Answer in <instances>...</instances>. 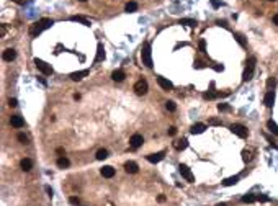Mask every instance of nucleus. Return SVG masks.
Segmentation results:
<instances>
[{"mask_svg": "<svg viewBox=\"0 0 278 206\" xmlns=\"http://www.w3.org/2000/svg\"><path fill=\"white\" fill-rule=\"evenodd\" d=\"M53 25V20H49V18H43L39 21H36L33 26H31V30H30V34L31 36H38L39 33H43L44 30H48V28H51Z\"/></svg>", "mask_w": 278, "mask_h": 206, "instance_id": "obj_1", "label": "nucleus"}, {"mask_svg": "<svg viewBox=\"0 0 278 206\" xmlns=\"http://www.w3.org/2000/svg\"><path fill=\"white\" fill-rule=\"evenodd\" d=\"M141 59H142V64L146 67L151 69L152 67V56H151V44L149 43H144L142 46V51H141Z\"/></svg>", "mask_w": 278, "mask_h": 206, "instance_id": "obj_2", "label": "nucleus"}, {"mask_svg": "<svg viewBox=\"0 0 278 206\" xmlns=\"http://www.w3.org/2000/svg\"><path fill=\"white\" fill-rule=\"evenodd\" d=\"M254 69H255V58H250L247 61V67L244 70V74H242V80L244 82H249L252 79V75H254Z\"/></svg>", "mask_w": 278, "mask_h": 206, "instance_id": "obj_3", "label": "nucleus"}, {"mask_svg": "<svg viewBox=\"0 0 278 206\" xmlns=\"http://www.w3.org/2000/svg\"><path fill=\"white\" fill-rule=\"evenodd\" d=\"M179 172L182 173V177H183L187 182H190V183L195 182V175L191 173V170H190L187 165H185V164H180V165H179Z\"/></svg>", "mask_w": 278, "mask_h": 206, "instance_id": "obj_4", "label": "nucleus"}, {"mask_svg": "<svg viewBox=\"0 0 278 206\" xmlns=\"http://www.w3.org/2000/svg\"><path fill=\"white\" fill-rule=\"evenodd\" d=\"M34 66H36V67H38V69L41 70V72L44 74V75H51V74H53V67L49 66V64H46L44 61L38 59V58L34 59Z\"/></svg>", "mask_w": 278, "mask_h": 206, "instance_id": "obj_5", "label": "nucleus"}, {"mask_svg": "<svg viewBox=\"0 0 278 206\" xmlns=\"http://www.w3.org/2000/svg\"><path fill=\"white\" fill-rule=\"evenodd\" d=\"M147 82L144 80V79H141V80H138L136 83H134V92H136L138 95H146L147 93Z\"/></svg>", "mask_w": 278, "mask_h": 206, "instance_id": "obj_6", "label": "nucleus"}, {"mask_svg": "<svg viewBox=\"0 0 278 206\" xmlns=\"http://www.w3.org/2000/svg\"><path fill=\"white\" fill-rule=\"evenodd\" d=\"M231 131L236 134V136H239V138H247V128L245 126H242V124H232L231 126Z\"/></svg>", "mask_w": 278, "mask_h": 206, "instance_id": "obj_7", "label": "nucleus"}, {"mask_svg": "<svg viewBox=\"0 0 278 206\" xmlns=\"http://www.w3.org/2000/svg\"><path fill=\"white\" fill-rule=\"evenodd\" d=\"M142 143H144V139H142L141 134H133L131 139H129V146L133 149H138L139 146H142Z\"/></svg>", "mask_w": 278, "mask_h": 206, "instance_id": "obj_8", "label": "nucleus"}, {"mask_svg": "<svg viewBox=\"0 0 278 206\" xmlns=\"http://www.w3.org/2000/svg\"><path fill=\"white\" fill-rule=\"evenodd\" d=\"M164 157H165V152L160 151V152H155V154H151V155H147V160L151 162V164H157V162H160Z\"/></svg>", "mask_w": 278, "mask_h": 206, "instance_id": "obj_9", "label": "nucleus"}, {"mask_svg": "<svg viewBox=\"0 0 278 206\" xmlns=\"http://www.w3.org/2000/svg\"><path fill=\"white\" fill-rule=\"evenodd\" d=\"M157 83L160 85L164 90H172L174 88V83L170 82L169 79H165V77H157Z\"/></svg>", "mask_w": 278, "mask_h": 206, "instance_id": "obj_10", "label": "nucleus"}, {"mask_svg": "<svg viewBox=\"0 0 278 206\" xmlns=\"http://www.w3.org/2000/svg\"><path fill=\"white\" fill-rule=\"evenodd\" d=\"M2 58H3V61H7V62H12L13 59L17 58V51H15V49H12V48H8V49H5V51H3V56H2Z\"/></svg>", "mask_w": 278, "mask_h": 206, "instance_id": "obj_11", "label": "nucleus"}, {"mask_svg": "<svg viewBox=\"0 0 278 206\" xmlns=\"http://www.w3.org/2000/svg\"><path fill=\"white\" fill-rule=\"evenodd\" d=\"M88 75V70L85 69V70H79V72H72L70 74V79H72L74 82H79V80H82L83 77H87Z\"/></svg>", "mask_w": 278, "mask_h": 206, "instance_id": "obj_12", "label": "nucleus"}, {"mask_svg": "<svg viewBox=\"0 0 278 206\" xmlns=\"http://www.w3.org/2000/svg\"><path fill=\"white\" fill-rule=\"evenodd\" d=\"M273 102H275V93L270 90V92H267L265 98H263V103H265V106H268V108H272V106H273Z\"/></svg>", "mask_w": 278, "mask_h": 206, "instance_id": "obj_13", "label": "nucleus"}, {"mask_svg": "<svg viewBox=\"0 0 278 206\" xmlns=\"http://www.w3.org/2000/svg\"><path fill=\"white\" fill-rule=\"evenodd\" d=\"M10 123H12V126H15V128H23V126H25L23 118L18 116V115H13V116L10 118Z\"/></svg>", "mask_w": 278, "mask_h": 206, "instance_id": "obj_14", "label": "nucleus"}, {"mask_svg": "<svg viewBox=\"0 0 278 206\" xmlns=\"http://www.w3.org/2000/svg\"><path fill=\"white\" fill-rule=\"evenodd\" d=\"M100 173H102L105 178H111V177H115V168L110 167V165H106V167H103L102 170H100Z\"/></svg>", "mask_w": 278, "mask_h": 206, "instance_id": "obj_15", "label": "nucleus"}, {"mask_svg": "<svg viewBox=\"0 0 278 206\" xmlns=\"http://www.w3.org/2000/svg\"><path fill=\"white\" fill-rule=\"evenodd\" d=\"M124 170H126L128 173H138L139 167H138L136 162H126V164H124Z\"/></svg>", "mask_w": 278, "mask_h": 206, "instance_id": "obj_16", "label": "nucleus"}, {"mask_svg": "<svg viewBox=\"0 0 278 206\" xmlns=\"http://www.w3.org/2000/svg\"><path fill=\"white\" fill-rule=\"evenodd\" d=\"M124 77H126V74L123 72L121 69H118V70H115V72L111 74V79L115 80V82H123L124 80Z\"/></svg>", "mask_w": 278, "mask_h": 206, "instance_id": "obj_17", "label": "nucleus"}, {"mask_svg": "<svg viewBox=\"0 0 278 206\" xmlns=\"http://www.w3.org/2000/svg\"><path fill=\"white\" fill-rule=\"evenodd\" d=\"M205 129H206V124H203V123H196V124L191 126V134H201Z\"/></svg>", "mask_w": 278, "mask_h": 206, "instance_id": "obj_18", "label": "nucleus"}, {"mask_svg": "<svg viewBox=\"0 0 278 206\" xmlns=\"http://www.w3.org/2000/svg\"><path fill=\"white\" fill-rule=\"evenodd\" d=\"M20 167H21V170H25V172L31 170V168H33V162H31V159H23V160L20 162Z\"/></svg>", "mask_w": 278, "mask_h": 206, "instance_id": "obj_19", "label": "nucleus"}, {"mask_svg": "<svg viewBox=\"0 0 278 206\" xmlns=\"http://www.w3.org/2000/svg\"><path fill=\"white\" fill-rule=\"evenodd\" d=\"M267 128L270 129V133H273L275 136H278V124L273 121V119H268L267 121Z\"/></svg>", "mask_w": 278, "mask_h": 206, "instance_id": "obj_20", "label": "nucleus"}, {"mask_svg": "<svg viewBox=\"0 0 278 206\" xmlns=\"http://www.w3.org/2000/svg\"><path fill=\"white\" fill-rule=\"evenodd\" d=\"M105 59V49L102 44H98V49H97V56H95V62H100Z\"/></svg>", "mask_w": 278, "mask_h": 206, "instance_id": "obj_21", "label": "nucleus"}, {"mask_svg": "<svg viewBox=\"0 0 278 206\" xmlns=\"http://www.w3.org/2000/svg\"><path fill=\"white\" fill-rule=\"evenodd\" d=\"M174 146H175V149H177V151H183V149H187V146H188V141H187V139H180V141H177V143H175Z\"/></svg>", "mask_w": 278, "mask_h": 206, "instance_id": "obj_22", "label": "nucleus"}, {"mask_svg": "<svg viewBox=\"0 0 278 206\" xmlns=\"http://www.w3.org/2000/svg\"><path fill=\"white\" fill-rule=\"evenodd\" d=\"M69 165H70V162H69V159L64 157V155L58 159V167H59V168H67Z\"/></svg>", "mask_w": 278, "mask_h": 206, "instance_id": "obj_23", "label": "nucleus"}, {"mask_svg": "<svg viewBox=\"0 0 278 206\" xmlns=\"http://www.w3.org/2000/svg\"><path fill=\"white\" fill-rule=\"evenodd\" d=\"M234 38H236V41L239 43V44H240L242 48H245V46H247V41H245V38H244V34H240V33H234Z\"/></svg>", "mask_w": 278, "mask_h": 206, "instance_id": "obj_24", "label": "nucleus"}, {"mask_svg": "<svg viewBox=\"0 0 278 206\" xmlns=\"http://www.w3.org/2000/svg\"><path fill=\"white\" fill-rule=\"evenodd\" d=\"M239 182V177H229V178H226L224 180V187H231V185H236V183Z\"/></svg>", "mask_w": 278, "mask_h": 206, "instance_id": "obj_25", "label": "nucleus"}, {"mask_svg": "<svg viewBox=\"0 0 278 206\" xmlns=\"http://www.w3.org/2000/svg\"><path fill=\"white\" fill-rule=\"evenodd\" d=\"M106 157H108V151L106 149H100L97 152V160H105Z\"/></svg>", "mask_w": 278, "mask_h": 206, "instance_id": "obj_26", "label": "nucleus"}, {"mask_svg": "<svg viewBox=\"0 0 278 206\" xmlns=\"http://www.w3.org/2000/svg\"><path fill=\"white\" fill-rule=\"evenodd\" d=\"M124 10L129 12V13H131V12H136V10H138V3H136V2H128L126 7H124Z\"/></svg>", "mask_w": 278, "mask_h": 206, "instance_id": "obj_27", "label": "nucleus"}, {"mask_svg": "<svg viewBox=\"0 0 278 206\" xmlns=\"http://www.w3.org/2000/svg\"><path fill=\"white\" fill-rule=\"evenodd\" d=\"M70 20H72V21H79V23H82V25H85V26L90 25V21L85 20V18H82V17H70Z\"/></svg>", "mask_w": 278, "mask_h": 206, "instance_id": "obj_28", "label": "nucleus"}, {"mask_svg": "<svg viewBox=\"0 0 278 206\" xmlns=\"http://www.w3.org/2000/svg\"><path fill=\"white\" fill-rule=\"evenodd\" d=\"M242 201H244V203H254V201H257V196L245 195V196H242Z\"/></svg>", "mask_w": 278, "mask_h": 206, "instance_id": "obj_29", "label": "nucleus"}, {"mask_svg": "<svg viewBox=\"0 0 278 206\" xmlns=\"http://www.w3.org/2000/svg\"><path fill=\"white\" fill-rule=\"evenodd\" d=\"M17 139L20 141V143H21V144H28V136H25V134H23V133H20V134H18V136H17Z\"/></svg>", "mask_w": 278, "mask_h": 206, "instance_id": "obj_30", "label": "nucleus"}, {"mask_svg": "<svg viewBox=\"0 0 278 206\" xmlns=\"http://www.w3.org/2000/svg\"><path fill=\"white\" fill-rule=\"evenodd\" d=\"M165 108H167L169 111H175V110H177V105H175L174 102H167V103H165Z\"/></svg>", "mask_w": 278, "mask_h": 206, "instance_id": "obj_31", "label": "nucleus"}, {"mask_svg": "<svg viewBox=\"0 0 278 206\" xmlns=\"http://www.w3.org/2000/svg\"><path fill=\"white\" fill-rule=\"evenodd\" d=\"M180 25H188V26H195L196 21L195 20H180Z\"/></svg>", "mask_w": 278, "mask_h": 206, "instance_id": "obj_32", "label": "nucleus"}, {"mask_svg": "<svg viewBox=\"0 0 278 206\" xmlns=\"http://www.w3.org/2000/svg\"><path fill=\"white\" fill-rule=\"evenodd\" d=\"M218 110H219V111H229L231 106L226 105V103H219V105H218Z\"/></svg>", "mask_w": 278, "mask_h": 206, "instance_id": "obj_33", "label": "nucleus"}, {"mask_svg": "<svg viewBox=\"0 0 278 206\" xmlns=\"http://www.w3.org/2000/svg\"><path fill=\"white\" fill-rule=\"evenodd\" d=\"M242 159H244V162H250L252 157H250V154H249L247 151H244V152H242Z\"/></svg>", "mask_w": 278, "mask_h": 206, "instance_id": "obj_34", "label": "nucleus"}, {"mask_svg": "<svg viewBox=\"0 0 278 206\" xmlns=\"http://www.w3.org/2000/svg\"><path fill=\"white\" fill-rule=\"evenodd\" d=\"M267 85H268V88H272V87H275V85H276V80L273 79V77H270V79L267 80Z\"/></svg>", "mask_w": 278, "mask_h": 206, "instance_id": "obj_35", "label": "nucleus"}, {"mask_svg": "<svg viewBox=\"0 0 278 206\" xmlns=\"http://www.w3.org/2000/svg\"><path fill=\"white\" fill-rule=\"evenodd\" d=\"M8 105L12 106V108H15V106L18 105V102H17V98H10V100H8Z\"/></svg>", "mask_w": 278, "mask_h": 206, "instance_id": "obj_36", "label": "nucleus"}, {"mask_svg": "<svg viewBox=\"0 0 278 206\" xmlns=\"http://www.w3.org/2000/svg\"><path fill=\"white\" fill-rule=\"evenodd\" d=\"M167 133H169V136H174V134L177 133V128H175V126H170Z\"/></svg>", "mask_w": 278, "mask_h": 206, "instance_id": "obj_37", "label": "nucleus"}, {"mask_svg": "<svg viewBox=\"0 0 278 206\" xmlns=\"http://www.w3.org/2000/svg\"><path fill=\"white\" fill-rule=\"evenodd\" d=\"M206 49V43H205V39H201L200 41V51H205Z\"/></svg>", "mask_w": 278, "mask_h": 206, "instance_id": "obj_38", "label": "nucleus"}, {"mask_svg": "<svg viewBox=\"0 0 278 206\" xmlns=\"http://www.w3.org/2000/svg\"><path fill=\"white\" fill-rule=\"evenodd\" d=\"M257 201H268V196H263V195L260 196V195H259V196H257Z\"/></svg>", "mask_w": 278, "mask_h": 206, "instance_id": "obj_39", "label": "nucleus"}, {"mask_svg": "<svg viewBox=\"0 0 278 206\" xmlns=\"http://www.w3.org/2000/svg\"><path fill=\"white\" fill-rule=\"evenodd\" d=\"M70 203H74V204H79V198H75V196H70Z\"/></svg>", "mask_w": 278, "mask_h": 206, "instance_id": "obj_40", "label": "nucleus"}, {"mask_svg": "<svg viewBox=\"0 0 278 206\" xmlns=\"http://www.w3.org/2000/svg\"><path fill=\"white\" fill-rule=\"evenodd\" d=\"M210 124H221V121H219V119H215V118H213V119H210Z\"/></svg>", "mask_w": 278, "mask_h": 206, "instance_id": "obj_41", "label": "nucleus"}, {"mask_svg": "<svg viewBox=\"0 0 278 206\" xmlns=\"http://www.w3.org/2000/svg\"><path fill=\"white\" fill-rule=\"evenodd\" d=\"M211 5L215 7V8H218V7H219V2H218V0H211Z\"/></svg>", "mask_w": 278, "mask_h": 206, "instance_id": "obj_42", "label": "nucleus"}, {"mask_svg": "<svg viewBox=\"0 0 278 206\" xmlns=\"http://www.w3.org/2000/svg\"><path fill=\"white\" fill-rule=\"evenodd\" d=\"M56 154H59V155L64 154V149H62V147H58V149H56ZM61 157H62V155H61Z\"/></svg>", "mask_w": 278, "mask_h": 206, "instance_id": "obj_43", "label": "nucleus"}, {"mask_svg": "<svg viewBox=\"0 0 278 206\" xmlns=\"http://www.w3.org/2000/svg\"><path fill=\"white\" fill-rule=\"evenodd\" d=\"M272 21H273V25H278V13H276V15H273Z\"/></svg>", "mask_w": 278, "mask_h": 206, "instance_id": "obj_44", "label": "nucleus"}, {"mask_svg": "<svg viewBox=\"0 0 278 206\" xmlns=\"http://www.w3.org/2000/svg\"><path fill=\"white\" fill-rule=\"evenodd\" d=\"M157 201H159V203H164V201H165V196H164V195H159Z\"/></svg>", "mask_w": 278, "mask_h": 206, "instance_id": "obj_45", "label": "nucleus"}, {"mask_svg": "<svg viewBox=\"0 0 278 206\" xmlns=\"http://www.w3.org/2000/svg\"><path fill=\"white\" fill-rule=\"evenodd\" d=\"M46 191H48V193H49V196H53V190H51V188H49V187L46 188Z\"/></svg>", "mask_w": 278, "mask_h": 206, "instance_id": "obj_46", "label": "nucleus"}, {"mask_svg": "<svg viewBox=\"0 0 278 206\" xmlns=\"http://www.w3.org/2000/svg\"><path fill=\"white\" fill-rule=\"evenodd\" d=\"M17 3H25V0H15Z\"/></svg>", "mask_w": 278, "mask_h": 206, "instance_id": "obj_47", "label": "nucleus"}, {"mask_svg": "<svg viewBox=\"0 0 278 206\" xmlns=\"http://www.w3.org/2000/svg\"><path fill=\"white\" fill-rule=\"evenodd\" d=\"M218 206H227V204H218Z\"/></svg>", "mask_w": 278, "mask_h": 206, "instance_id": "obj_48", "label": "nucleus"}, {"mask_svg": "<svg viewBox=\"0 0 278 206\" xmlns=\"http://www.w3.org/2000/svg\"><path fill=\"white\" fill-rule=\"evenodd\" d=\"M80 2H87V0H80Z\"/></svg>", "mask_w": 278, "mask_h": 206, "instance_id": "obj_49", "label": "nucleus"}, {"mask_svg": "<svg viewBox=\"0 0 278 206\" xmlns=\"http://www.w3.org/2000/svg\"><path fill=\"white\" fill-rule=\"evenodd\" d=\"M270 2H275V0H270Z\"/></svg>", "mask_w": 278, "mask_h": 206, "instance_id": "obj_50", "label": "nucleus"}]
</instances>
